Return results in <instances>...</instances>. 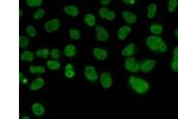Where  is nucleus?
<instances>
[{"instance_id":"nucleus-30","label":"nucleus","mask_w":178,"mask_h":119,"mask_svg":"<svg viewBox=\"0 0 178 119\" xmlns=\"http://www.w3.org/2000/svg\"><path fill=\"white\" fill-rule=\"evenodd\" d=\"M45 14V11L43 10V8H39V10H37L35 12V14H33V18H35L36 20H39L41 18H43V16Z\"/></svg>"},{"instance_id":"nucleus-38","label":"nucleus","mask_w":178,"mask_h":119,"mask_svg":"<svg viewBox=\"0 0 178 119\" xmlns=\"http://www.w3.org/2000/svg\"><path fill=\"white\" fill-rule=\"evenodd\" d=\"M125 4H127V5H133L134 3H136V0H122Z\"/></svg>"},{"instance_id":"nucleus-34","label":"nucleus","mask_w":178,"mask_h":119,"mask_svg":"<svg viewBox=\"0 0 178 119\" xmlns=\"http://www.w3.org/2000/svg\"><path fill=\"white\" fill-rule=\"evenodd\" d=\"M171 67H172V70L173 71H178V61L177 59H173V61H172Z\"/></svg>"},{"instance_id":"nucleus-7","label":"nucleus","mask_w":178,"mask_h":119,"mask_svg":"<svg viewBox=\"0 0 178 119\" xmlns=\"http://www.w3.org/2000/svg\"><path fill=\"white\" fill-rule=\"evenodd\" d=\"M100 81H101V86L103 88H109L112 86V76L109 73H102V75L100 77Z\"/></svg>"},{"instance_id":"nucleus-21","label":"nucleus","mask_w":178,"mask_h":119,"mask_svg":"<svg viewBox=\"0 0 178 119\" xmlns=\"http://www.w3.org/2000/svg\"><path fill=\"white\" fill-rule=\"evenodd\" d=\"M84 20H86V24L88 25V26H94L95 23H96V19H95V16L94 14H86V17H84Z\"/></svg>"},{"instance_id":"nucleus-8","label":"nucleus","mask_w":178,"mask_h":119,"mask_svg":"<svg viewBox=\"0 0 178 119\" xmlns=\"http://www.w3.org/2000/svg\"><path fill=\"white\" fill-rule=\"evenodd\" d=\"M96 38L100 42H106L108 39V32H107L103 26H97L96 28Z\"/></svg>"},{"instance_id":"nucleus-33","label":"nucleus","mask_w":178,"mask_h":119,"mask_svg":"<svg viewBox=\"0 0 178 119\" xmlns=\"http://www.w3.org/2000/svg\"><path fill=\"white\" fill-rule=\"evenodd\" d=\"M158 50H159L160 53H165L166 50H167V45H166L164 42H161V43H160V45H159V49H158Z\"/></svg>"},{"instance_id":"nucleus-5","label":"nucleus","mask_w":178,"mask_h":119,"mask_svg":"<svg viewBox=\"0 0 178 119\" xmlns=\"http://www.w3.org/2000/svg\"><path fill=\"white\" fill-rule=\"evenodd\" d=\"M58 28H59V20L58 19H51V20L47 22L45 25H44V29H45L47 32H55Z\"/></svg>"},{"instance_id":"nucleus-15","label":"nucleus","mask_w":178,"mask_h":119,"mask_svg":"<svg viewBox=\"0 0 178 119\" xmlns=\"http://www.w3.org/2000/svg\"><path fill=\"white\" fill-rule=\"evenodd\" d=\"M122 18H124L127 23H131V24L136 22V16L130 11H125L124 13H122Z\"/></svg>"},{"instance_id":"nucleus-16","label":"nucleus","mask_w":178,"mask_h":119,"mask_svg":"<svg viewBox=\"0 0 178 119\" xmlns=\"http://www.w3.org/2000/svg\"><path fill=\"white\" fill-rule=\"evenodd\" d=\"M76 54V47L72 45V44H68L64 48V55L67 57H74Z\"/></svg>"},{"instance_id":"nucleus-3","label":"nucleus","mask_w":178,"mask_h":119,"mask_svg":"<svg viewBox=\"0 0 178 119\" xmlns=\"http://www.w3.org/2000/svg\"><path fill=\"white\" fill-rule=\"evenodd\" d=\"M125 68L128 71H132V73H136L140 69V65L136 61V59L133 57H128V59L125 61Z\"/></svg>"},{"instance_id":"nucleus-23","label":"nucleus","mask_w":178,"mask_h":119,"mask_svg":"<svg viewBox=\"0 0 178 119\" xmlns=\"http://www.w3.org/2000/svg\"><path fill=\"white\" fill-rule=\"evenodd\" d=\"M65 76L71 79V77L75 76V71H74V68H72V65L71 63H68L67 67H65Z\"/></svg>"},{"instance_id":"nucleus-1","label":"nucleus","mask_w":178,"mask_h":119,"mask_svg":"<svg viewBox=\"0 0 178 119\" xmlns=\"http://www.w3.org/2000/svg\"><path fill=\"white\" fill-rule=\"evenodd\" d=\"M128 82H130L131 87L134 89L136 93H140V94L146 93V92L148 91V88H150V85H148L145 80L139 79V77L131 76L130 80H128Z\"/></svg>"},{"instance_id":"nucleus-9","label":"nucleus","mask_w":178,"mask_h":119,"mask_svg":"<svg viewBox=\"0 0 178 119\" xmlns=\"http://www.w3.org/2000/svg\"><path fill=\"white\" fill-rule=\"evenodd\" d=\"M31 110H32V113H33L35 116H37V117H41V116H43V114H44V112H45V108H44V106H43V105H41V104H38V102L33 104Z\"/></svg>"},{"instance_id":"nucleus-2","label":"nucleus","mask_w":178,"mask_h":119,"mask_svg":"<svg viewBox=\"0 0 178 119\" xmlns=\"http://www.w3.org/2000/svg\"><path fill=\"white\" fill-rule=\"evenodd\" d=\"M161 42H163L161 41V38L158 37V36H150L147 39H146V45H147L151 50L156 51V50L159 49V45Z\"/></svg>"},{"instance_id":"nucleus-29","label":"nucleus","mask_w":178,"mask_h":119,"mask_svg":"<svg viewBox=\"0 0 178 119\" xmlns=\"http://www.w3.org/2000/svg\"><path fill=\"white\" fill-rule=\"evenodd\" d=\"M26 32H27V35H29L30 37H36V35H37V30H36L32 25H29V26L26 28Z\"/></svg>"},{"instance_id":"nucleus-32","label":"nucleus","mask_w":178,"mask_h":119,"mask_svg":"<svg viewBox=\"0 0 178 119\" xmlns=\"http://www.w3.org/2000/svg\"><path fill=\"white\" fill-rule=\"evenodd\" d=\"M50 54H51V57H53V59H57L59 57V50L58 49H52V50L50 51Z\"/></svg>"},{"instance_id":"nucleus-20","label":"nucleus","mask_w":178,"mask_h":119,"mask_svg":"<svg viewBox=\"0 0 178 119\" xmlns=\"http://www.w3.org/2000/svg\"><path fill=\"white\" fill-rule=\"evenodd\" d=\"M150 30H151V32L154 34V35H160V34L163 32V26L159 25V24H152V25L150 26Z\"/></svg>"},{"instance_id":"nucleus-31","label":"nucleus","mask_w":178,"mask_h":119,"mask_svg":"<svg viewBox=\"0 0 178 119\" xmlns=\"http://www.w3.org/2000/svg\"><path fill=\"white\" fill-rule=\"evenodd\" d=\"M178 6V0H170L169 1V11L173 12Z\"/></svg>"},{"instance_id":"nucleus-22","label":"nucleus","mask_w":178,"mask_h":119,"mask_svg":"<svg viewBox=\"0 0 178 119\" xmlns=\"http://www.w3.org/2000/svg\"><path fill=\"white\" fill-rule=\"evenodd\" d=\"M156 12H157V5L156 4H151L147 7V18L152 19L156 16Z\"/></svg>"},{"instance_id":"nucleus-26","label":"nucleus","mask_w":178,"mask_h":119,"mask_svg":"<svg viewBox=\"0 0 178 119\" xmlns=\"http://www.w3.org/2000/svg\"><path fill=\"white\" fill-rule=\"evenodd\" d=\"M29 45V38H26L25 36H20L19 37V47L26 48Z\"/></svg>"},{"instance_id":"nucleus-28","label":"nucleus","mask_w":178,"mask_h":119,"mask_svg":"<svg viewBox=\"0 0 178 119\" xmlns=\"http://www.w3.org/2000/svg\"><path fill=\"white\" fill-rule=\"evenodd\" d=\"M109 10L108 8H106V7H102V8H100L99 10V13H100V17L103 18V19H107L108 18V16H109Z\"/></svg>"},{"instance_id":"nucleus-4","label":"nucleus","mask_w":178,"mask_h":119,"mask_svg":"<svg viewBox=\"0 0 178 119\" xmlns=\"http://www.w3.org/2000/svg\"><path fill=\"white\" fill-rule=\"evenodd\" d=\"M84 75L89 81H96L97 80V73L93 65H87L84 69Z\"/></svg>"},{"instance_id":"nucleus-10","label":"nucleus","mask_w":178,"mask_h":119,"mask_svg":"<svg viewBox=\"0 0 178 119\" xmlns=\"http://www.w3.org/2000/svg\"><path fill=\"white\" fill-rule=\"evenodd\" d=\"M43 86H44V80H43L42 77H37V79H35V80L32 81L31 86H30V89H31V91H38V89H41Z\"/></svg>"},{"instance_id":"nucleus-25","label":"nucleus","mask_w":178,"mask_h":119,"mask_svg":"<svg viewBox=\"0 0 178 119\" xmlns=\"http://www.w3.org/2000/svg\"><path fill=\"white\" fill-rule=\"evenodd\" d=\"M69 36H70L71 39H74V41H77V39H80V31L76 29H71L69 31Z\"/></svg>"},{"instance_id":"nucleus-35","label":"nucleus","mask_w":178,"mask_h":119,"mask_svg":"<svg viewBox=\"0 0 178 119\" xmlns=\"http://www.w3.org/2000/svg\"><path fill=\"white\" fill-rule=\"evenodd\" d=\"M19 80H20V83H27V79L24 76V74L23 73H19Z\"/></svg>"},{"instance_id":"nucleus-37","label":"nucleus","mask_w":178,"mask_h":119,"mask_svg":"<svg viewBox=\"0 0 178 119\" xmlns=\"http://www.w3.org/2000/svg\"><path fill=\"white\" fill-rule=\"evenodd\" d=\"M173 59H177L178 61V47H176L175 50H173Z\"/></svg>"},{"instance_id":"nucleus-39","label":"nucleus","mask_w":178,"mask_h":119,"mask_svg":"<svg viewBox=\"0 0 178 119\" xmlns=\"http://www.w3.org/2000/svg\"><path fill=\"white\" fill-rule=\"evenodd\" d=\"M112 0H101V3H102V5H107V4H109Z\"/></svg>"},{"instance_id":"nucleus-18","label":"nucleus","mask_w":178,"mask_h":119,"mask_svg":"<svg viewBox=\"0 0 178 119\" xmlns=\"http://www.w3.org/2000/svg\"><path fill=\"white\" fill-rule=\"evenodd\" d=\"M47 67L51 70H58L61 68V63H59L57 59H53V61H47Z\"/></svg>"},{"instance_id":"nucleus-17","label":"nucleus","mask_w":178,"mask_h":119,"mask_svg":"<svg viewBox=\"0 0 178 119\" xmlns=\"http://www.w3.org/2000/svg\"><path fill=\"white\" fill-rule=\"evenodd\" d=\"M20 59H22V61H27V62L33 61V53H31L29 50L23 51V53L20 54Z\"/></svg>"},{"instance_id":"nucleus-36","label":"nucleus","mask_w":178,"mask_h":119,"mask_svg":"<svg viewBox=\"0 0 178 119\" xmlns=\"http://www.w3.org/2000/svg\"><path fill=\"white\" fill-rule=\"evenodd\" d=\"M115 16H116V14H115V12L111 11L109 12V16H108V18H107V20H113V19L115 18Z\"/></svg>"},{"instance_id":"nucleus-11","label":"nucleus","mask_w":178,"mask_h":119,"mask_svg":"<svg viewBox=\"0 0 178 119\" xmlns=\"http://www.w3.org/2000/svg\"><path fill=\"white\" fill-rule=\"evenodd\" d=\"M93 54H94V56L99 61H103L107 57V51L103 50V49H100V48H95L94 50H93Z\"/></svg>"},{"instance_id":"nucleus-14","label":"nucleus","mask_w":178,"mask_h":119,"mask_svg":"<svg viewBox=\"0 0 178 119\" xmlns=\"http://www.w3.org/2000/svg\"><path fill=\"white\" fill-rule=\"evenodd\" d=\"M64 13L65 14H68V16H71V17H76V16H78V8L74 5L65 6Z\"/></svg>"},{"instance_id":"nucleus-19","label":"nucleus","mask_w":178,"mask_h":119,"mask_svg":"<svg viewBox=\"0 0 178 119\" xmlns=\"http://www.w3.org/2000/svg\"><path fill=\"white\" fill-rule=\"evenodd\" d=\"M44 71H45L44 67H41V65H30V73H32V74H43Z\"/></svg>"},{"instance_id":"nucleus-27","label":"nucleus","mask_w":178,"mask_h":119,"mask_svg":"<svg viewBox=\"0 0 178 119\" xmlns=\"http://www.w3.org/2000/svg\"><path fill=\"white\" fill-rule=\"evenodd\" d=\"M43 0H26V5L30 7H36V6H41Z\"/></svg>"},{"instance_id":"nucleus-6","label":"nucleus","mask_w":178,"mask_h":119,"mask_svg":"<svg viewBox=\"0 0 178 119\" xmlns=\"http://www.w3.org/2000/svg\"><path fill=\"white\" fill-rule=\"evenodd\" d=\"M154 67H156V61H153V59H146V61H144L141 65H140V70L142 73H150Z\"/></svg>"},{"instance_id":"nucleus-40","label":"nucleus","mask_w":178,"mask_h":119,"mask_svg":"<svg viewBox=\"0 0 178 119\" xmlns=\"http://www.w3.org/2000/svg\"><path fill=\"white\" fill-rule=\"evenodd\" d=\"M175 35H176V37H177V38H178V29L176 30V31H175Z\"/></svg>"},{"instance_id":"nucleus-13","label":"nucleus","mask_w":178,"mask_h":119,"mask_svg":"<svg viewBox=\"0 0 178 119\" xmlns=\"http://www.w3.org/2000/svg\"><path fill=\"white\" fill-rule=\"evenodd\" d=\"M134 49H136V45H134V43H130V44H127L126 47L122 49V56H132L133 54H134Z\"/></svg>"},{"instance_id":"nucleus-24","label":"nucleus","mask_w":178,"mask_h":119,"mask_svg":"<svg viewBox=\"0 0 178 119\" xmlns=\"http://www.w3.org/2000/svg\"><path fill=\"white\" fill-rule=\"evenodd\" d=\"M49 50L47 49H39V50H37L36 51V55L38 56V57H41V59H47V56H49Z\"/></svg>"},{"instance_id":"nucleus-12","label":"nucleus","mask_w":178,"mask_h":119,"mask_svg":"<svg viewBox=\"0 0 178 119\" xmlns=\"http://www.w3.org/2000/svg\"><path fill=\"white\" fill-rule=\"evenodd\" d=\"M130 32H131L130 26H121V28L118 30V38L119 39H121V41H124Z\"/></svg>"}]
</instances>
